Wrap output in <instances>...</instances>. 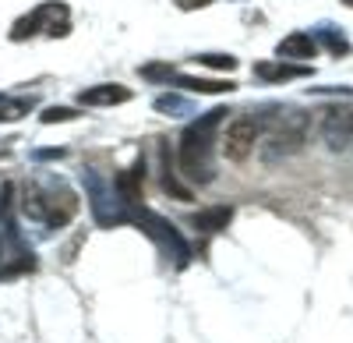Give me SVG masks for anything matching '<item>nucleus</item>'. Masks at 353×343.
I'll return each instance as SVG.
<instances>
[{"label":"nucleus","instance_id":"15","mask_svg":"<svg viewBox=\"0 0 353 343\" xmlns=\"http://www.w3.org/2000/svg\"><path fill=\"white\" fill-rule=\"evenodd\" d=\"M163 191L166 195H173V198H181V202H191V188H184L181 184V174L173 170V163H170V153L163 149Z\"/></svg>","mask_w":353,"mask_h":343},{"label":"nucleus","instance_id":"3","mask_svg":"<svg viewBox=\"0 0 353 343\" xmlns=\"http://www.w3.org/2000/svg\"><path fill=\"white\" fill-rule=\"evenodd\" d=\"M50 36V39H64L71 32V11L61 0H46V4L32 8L28 14H21L14 25H11V43H25L32 36Z\"/></svg>","mask_w":353,"mask_h":343},{"label":"nucleus","instance_id":"4","mask_svg":"<svg viewBox=\"0 0 353 343\" xmlns=\"http://www.w3.org/2000/svg\"><path fill=\"white\" fill-rule=\"evenodd\" d=\"M128 219H131V223H138L141 231L149 234V237H152V241H156L159 248L173 251V259L181 262V266L188 262V255H191V251H188L184 237L176 234V231H173V223H170V219H163L159 213H152V209H145V206H141V209H138V206H134V209H128Z\"/></svg>","mask_w":353,"mask_h":343},{"label":"nucleus","instance_id":"16","mask_svg":"<svg viewBox=\"0 0 353 343\" xmlns=\"http://www.w3.org/2000/svg\"><path fill=\"white\" fill-rule=\"evenodd\" d=\"M194 64H201V68H212V71H237V57L233 53H198L194 57Z\"/></svg>","mask_w":353,"mask_h":343},{"label":"nucleus","instance_id":"6","mask_svg":"<svg viewBox=\"0 0 353 343\" xmlns=\"http://www.w3.org/2000/svg\"><path fill=\"white\" fill-rule=\"evenodd\" d=\"M258 135H261V124H258L254 117H233V121L226 124L223 138H219V149H223L226 159L244 163V159L254 153V146H258Z\"/></svg>","mask_w":353,"mask_h":343},{"label":"nucleus","instance_id":"2","mask_svg":"<svg viewBox=\"0 0 353 343\" xmlns=\"http://www.w3.org/2000/svg\"><path fill=\"white\" fill-rule=\"evenodd\" d=\"M21 209H25L28 219H39L46 226H68L78 213V195L64 181L32 184V188H25Z\"/></svg>","mask_w":353,"mask_h":343},{"label":"nucleus","instance_id":"8","mask_svg":"<svg viewBox=\"0 0 353 343\" xmlns=\"http://www.w3.org/2000/svg\"><path fill=\"white\" fill-rule=\"evenodd\" d=\"M113 191H117V198H121V206H128V209L141 206V191H145V159L141 156L113 177Z\"/></svg>","mask_w":353,"mask_h":343},{"label":"nucleus","instance_id":"18","mask_svg":"<svg viewBox=\"0 0 353 343\" xmlns=\"http://www.w3.org/2000/svg\"><path fill=\"white\" fill-rule=\"evenodd\" d=\"M138 71H141V78H145V81H166V85H170V81H173V75H176V71H173L170 64H163V61L145 64V68H138Z\"/></svg>","mask_w":353,"mask_h":343},{"label":"nucleus","instance_id":"11","mask_svg":"<svg viewBox=\"0 0 353 343\" xmlns=\"http://www.w3.org/2000/svg\"><path fill=\"white\" fill-rule=\"evenodd\" d=\"M170 85L188 89V92H198V96H219V92H233V89H237L233 81H223V78H198V75H181V71L173 75Z\"/></svg>","mask_w":353,"mask_h":343},{"label":"nucleus","instance_id":"13","mask_svg":"<svg viewBox=\"0 0 353 343\" xmlns=\"http://www.w3.org/2000/svg\"><path fill=\"white\" fill-rule=\"evenodd\" d=\"M230 219H233V206H209V209L191 216V226L201 234H219L230 226Z\"/></svg>","mask_w":353,"mask_h":343},{"label":"nucleus","instance_id":"22","mask_svg":"<svg viewBox=\"0 0 353 343\" xmlns=\"http://www.w3.org/2000/svg\"><path fill=\"white\" fill-rule=\"evenodd\" d=\"M0 262H4V248H0ZM0 273H4V269H0Z\"/></svg>","mask_w":353,"mask_h":343},{"label":"nucleus","instance_id":"10","mask_svg":"<svg viewBox=\"0 0 353 343\" xmlns=\"http://www.w3.org/2000/svg\"><path fill=\"white\" fill-rule=\"evenodd\" d=\"M311 64H290V61H258L254 64V78L258 81H293V78H307Z\"/></svg>","mask_w":353,"mask_h":343},{"label":"nucleus","instance_id":"1","mask_svg":"<svg viewBox=\"0 0 353 343\" xmlns=\"http://www.w3.org/2000/svg\"><path fill=\"white\" fill-rule=\"evenodd\" d=\"M226 117H230L226 106H216L181 131L176 163H181V174L191 184H212L216 181V131Z\"/></svg>","mask_w":353,"mask_h":343},{"label":"nucleus","instance_id":"5","mask_svg":"<svg viewBox=\"0 0 353 343\" xmlns=\"http://www.w3.org/2000/svg\"><path fill=\"white\" fill-rule=\"evenodd\" d=\"M304 141H307V117L297 110H286L283 117L272 124V135H269V159L276 156H290V153H301L304 149Z\"/></svg>","mask_w":353,"mask_h":343},{"label":"nucleus","instance_id":"21","mask_svg":"<svg viewBox=\"0 0 353 343\" xmlns=\"http://www.w3.org/2000/svg\"><path fill=\"white\" fill-rule=\"evenodd\" d=\"M173 4L181 8V11H201V8H209L212 0H173Z\"/></svg>","mask_w":353,"mask_h":343},{"label":"nucleus","instance_id":"19","mask_svg":"<svg viewBox=\"0 0 353 343\" xmlns=\"http://www.w3.org/2000/svg\"><path fill=\"white\" fill-rule=\"evenodd\" d=\"M156 110L159 113H191V103L181 99V96H173V92H166V96L156 99Z\"/></svg>","mask_w":353,"mask_h":343},{"label":"nucleus","instance_id":"17","mask_svg":"<svg viewBox=\"0 0 353 343\" xmlns=\"http://www.w3.org/2000/svg\"><path fill=\"white\" fill-rule=\"evenodd\" d=\"M81 113L74 110V106H46L43 113H39V121L43 124H71V121H78Z\"/></svg>","mask_w":353,"mask_h":343},{"label":"nucleus","instance_id":"9","mask_svg":"<svg viewBox=\"0 0 353 343\" xmlns=\"http://www.w3.org/2000/svg\"><path fill=\"white\" fill-rule=\"evenodd\" d=\"M134 92L121 81H110V85H92V89H81L78 92V103L81 106H121L128 103Z\"/></svg>","mask_w":353,"mask_h":343},{"label":"nucleus","instance_id":"20","mask_svg":"<svg viewBox=\"0 0 353 343\" xmlns=\"http://www.w3.org/2000/svg\"><path fill=\"white\" fill-rule=\"evenodd\" d=\"M321 39H325V46H329L336 57H346V53H350V43H346V36H339L336 28H325V32H321Z\"/></svg>","mask_w":353,"mask_h":343},{"label":"nucleus","instance_id":"7","mask_svg":"<svg viewBox=\"0 0 353 343\" xmlns=\"http://www.w3.org/2000/svg\"><path fill=\"white\" fill-rule=\"evenodd\" d=\"M321 138H325L329 149H346L353 141V103L346 106H329L325 121H321Z\"/></svg>","mask_w":353,"mask_h":343},{"label":"nucleus","instance_id":"14","mask_svg":"<svg viewBox=\"0 0 353 343\" xmlns=\"http://www.w3.org/2000/svg\"><path fill=\"white\" fill-rule=\"evenodd\" d=\"M36 106V99L32 96H18V99H11V96H0V124H11V121H21L28 110Z\"/></svg>","mask_w":353,"mask_h":343},{"label":"nucleus","instance_id":"23","mask_svg":"<svg viewBox=\"0 0 353 343\" xmlns=\"http://www.w3.org/2000/svg\"><path fill=\"white\" fill-rule=\"evenodd\" d=\"M343 4H346V8H353V0H343Z\"/></svg>","mask_w":353,"mask_h":343},{"label":"nucleus","instance_id":"12","mask_svg":"<svg viewBox=\"0 0 353 343\" xmlns=\"http://www.w3.org/2000/svg\"><path fill=\"white\" fill-rule=\"evenodd\" d=\"M276 53L283 57V61H311V57L318 53V39L311 32H290L286 39H279Z\"/></svg>","mask_w":353,"mask_h":343}]
</instances>
